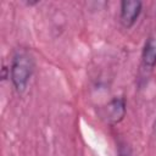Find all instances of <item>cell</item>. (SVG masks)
Returning <instances> with one entry per match:
<instances>
[{
	"label": "cell",
	"instance_id": "cell-5",
	"mask_svg": "<svg viewBox=\"0 0 156 156\" xmlns=\"http://www.w3.org/2000/svg\"><path fill=\"white\" fill-rule=\"evenodd\" d=\"M152 132H154V134L156 135V119H155V122H154V124H152Z\"/></svg>",
	"mask_w": 156,
	"mask_h": 156
},
{
	"label": "cell",
	"instance_id": "cell-2",
	"mask_svg": "<svg viewBox=\"0 0 156 156\" xmlns=\"http://www.w3.org/2000/svg\"><path fill=\"white\" fill-rule=\"evenodd\" d=\"M143 9V2L139 0H123L121 1L119 18L124 27H132L139 18Z\"/></svg>",
	"mask_w": 156,
	"mask_h": 156
},
{
	"label": "cell",
	"instance_id": "cell-4",
	"mask_svg": "<svg viewBox=\"0 0 156 156\" xmlns=\"http://www.w3.org/2000/svg\"><path fill=\"white\" fill-rule=\"evenodd\" d=\"M141 60L145 67L152 68L156 65V34L151 35L144 44Z\"/></svg>",
	"mask_w": 156,
	"mask_h": 156
},
{
	"label": "cell",
	"instance_id": "cell-1",
	"mask_svg": "<svg viewBox=\"0 0 156 156\" xmlns=\"http://www.w3.org/2000/svg\"><path fill=\"white\" fill-rule=\"evenodd\" d=\"M34 72V60L26 51H18L13 55L10 66V79L17 93L27 89L29 79Z\"/></svg>",
	"mask_w": 156,
	"mask_h": 156
},
{
	"label": "cell",
	"instance_id": "cell-3",
	"mask_svg": "<svg viewBox=\"0 0 156 156\" xmlns=\"http://www.w3.org/2000/svg\"><path fill=\"white\" fill-rule=\"evenodd\" d=\"M126 111H127L126 99L123 96H116L105 106L104 117H106V121L108 123L116 124L124 118Z\"/></svg>",
	"mask_w": 156,
	"mask_h": 156
}]
</instances>
